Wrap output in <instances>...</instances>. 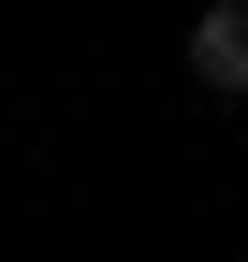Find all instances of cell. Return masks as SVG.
<instances>
[{
    "mask_svg": "<svg viewBox=\"0 0 248 262\" xmlns=\"http://www.w3.org/2000/svg\"><path fill=\"white\" fill-rule=\"evenodd\" d=\"M190 88L204 102H248V0H204L190 15Z\"/></svg>",
    "mask_w": 248,
    "mask_h": 262,
    "instance_id": "1",
    "label": "cell"
},
{
    "mask_svg": "<svg viewBox=\"0 0 248 262\" xmlns=\"http://www.w3.org/2000/svg\"><path fill=\"white\" fill-rule=\"evenodd\" d=\"M234 262H248V248H234Z\"/></svg>",
    "mask_w": 248,
    "mask_h": 262,
    "instance_id": "2",
    "label": "cell"
}]
</instances>
